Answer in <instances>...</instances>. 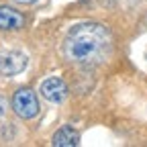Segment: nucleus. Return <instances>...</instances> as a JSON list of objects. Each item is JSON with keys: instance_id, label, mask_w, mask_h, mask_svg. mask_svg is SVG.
<instances>
[{"instance_id": "4", "label": "nucleus", "mask_w": 147, "mask_h": 147, "mask_svg": "<svg viewBox=\"0 0 147 147\" xmlns=\"http://www.w3.org/2000/svg\"><path fill=\"white\" fill-rule=\"evenodd\" d=\"M41 96L49 102H63L67 96V86L61 78H49L41 84Z\"/></svg>"}, {"instance_id": "3", "label": "nucleus", "mask_w": 147, "mask_h": 147, "mask_svg": "<svg viewBox=\"0 0 147 147\" xmlns=\"http://www.w3.org/2000/svg\"><path fill=\"white\" fill-rule=\"evenodd\" d=\"M27 67V55L21 51H4L0 53V74L2 76H16Z\"/></svg>"}, {"instance_id": "5", "label": "nucleus", "mask_w": 147, "mask_h": 147, "mask_svg": "<svg viewBox=\"0 0 147 147\" xmlns=\"http://www.w3.org/2000/svg\"><path fill=\"white\" fill-rule=\"evenodd\" d=\"M25 25V16L10 8V6H0V29L2 31H12V29H21Z\"/></svg>"}, {"instance_id": "8", "label": "nucleus", "mask_w": 147, "mask_h": 147, "mask_svg": "<svg viewBox=\"0 0 147 147\" xmlns=\"http://www.w3.org/2000/svg\"><path fill=\"white\" fill-rule=\"evenodd\" d=\"M16 2H21V4H33V2H37V0H16Z\"/></svg>"}, {"instance_id": "7", "label": "nucleus", "mask_w": 147, "mask_h": 147, "mask_svg": "<svg viewBox=\"0 0 147 147\" xmlns=\"http://www.w3.org/2000/svg\"><path fill=\"white\" fill-rule=\"evenodd\" d=\"M4 110H6V100H4L2 96H0V117L4 115Z\"/></svg>"}, {"instance_id": "2", "label": "nucleus", "mask_w": 147, "mask_h": 147, "mask_svg": "<svg viewBox=\"0 0 147 147\" xmlns=\"http://www.w3.org/2000/svg\"><path fill=\"white\" fill-rule=\"evenodd\" d=\"M12 110L25 121L35 119L37 115H39V100H37L35 92L29 90V88L16 90L14 96H12Z\"/></svg>"}, {"instance_id": "6", "label": "nucleus", "mask_w": 147, "mask_h": 147, "mask_svg": "<svg viewBox=\"0 0 147 147\" xmlns=\"http://www.w3.org/2000/svg\"><path fill=\"white\" fill-rule=\"evenodd\" d=\"M80 143V133L76 131L74 127H61L59 131H55L53 139H51V145L53 147H76Z\"/></svg>"}, {"instance_id": "1", "label": "nucleus", "mask_w": 147, "mask_h": 147, "mask_svg": "<svg viewBox=\"0 0 147 147\" xmlns=\"http://www.w3.org/2000/svg\"><path fill=\"white\" fill-rule=\"evenodd\" d=\"M108 41V33L104 27L100 25H76L67 39L63 43V53L69 61H76V63H92L100 59V55L106 47Z\"/></svg>"}]
</instances>
